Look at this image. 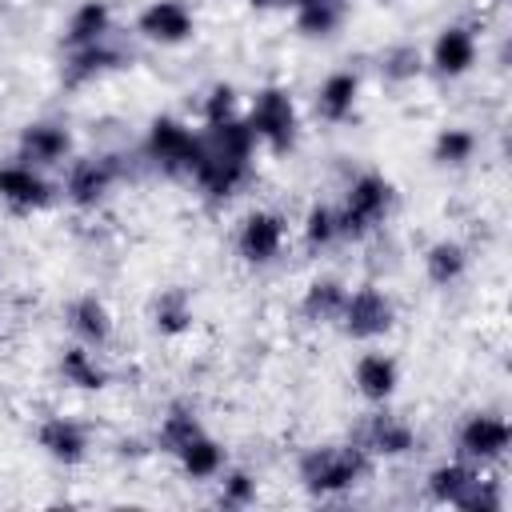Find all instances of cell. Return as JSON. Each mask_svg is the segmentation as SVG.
I'll use <instances>...</instances> for the list:
<instances>
[{
	"instance_id": "obj_1",
	"label": "cell",
	"mask_w": 512,
	"mask_h": 512,
	"mask_svg": "<svg viewBox=\"0 0 512 512\" xmlns=\"http://www.w3.org/2000/svg\"><path fill=\"white\" fill-rule=\"evenodd\" d=\"M252 152H256V132L248 128L244 116L204 124V132H196V164L188 176L212 200H228L252 176Z\"/></svg>"
},
{
	"instance_id": "obj_2",
	"label": "cell",
	"mask_w": 512,
	"mask_h": 512,
	"mask_svg": "<svg viewBox=\"0 0 512 512\" xmlns=\"http://www.w3.org/2000/svg\"><path fill=\"white\" fill-rule=\"evenodd\" d=\"M368 472V452L360 444H320L300 456V484L312 496H336L360 484Z\"/></svg>"
},
{
	"instance_id": "obj_3",
	"label": "cell",
	"mask_w": 512,
	"mask_h": 512,
	"mask_svg": "<svg viewBox=\"0 0 512 512\" xmlns=\"http://www.w3.org/2000/svg\"><path fill=\"white\" fill-rule=\"evenodd\" d=\"M388 212H392V184H388L380 172H360V176L348 184V192H344V200H340V208H336L340 236L360 240V236H368L372 228H380Z\"/></svg>"
},
{
	"instance_id": "obj_4",
	"label": "cell",
	"mask_w": 512,
	"mask_h": 512,
	"mask_svg": "<svg viewBox=\"0 0 512 512\" xmlns=\"http://www.w3.org/2000/svg\"><path fill=\"white\" fill-rule=\"evenodd\" d=\"M248 128L256 132V140H264L276 156L292 152L296 148V128H300V116H296V100L288 96V88H260L252 96V112L244 116Z\"/></svg>"
},
{
	"instance_id": "obj_5",
	"label": "cell",
	"mask_w": 512,
	"mask_h": 512,
	"mask_svg": "<svg viewBox=\"0 0 512 512\" xmlns=\"http://www.w3.org/2000/svg\"><path fill=\"white\" fill-rule=\"evenodd\" d=\"M148 160L168 176H188L196 164V132L176 116H156L144 140Z\"/></svg>"
},
{
	"instance_id": "obj_6",
	"label": "cell",
	"mask_w": 512,
	"mask_h": 512,
	"mask_svg": "<svg viewBox=\"0 0 512 512\" xmlns=\"http://www.w3.org/2000/svg\"><path fill=\"white\" fill-rule=\"evenodd\" d=\"M392 324H396V304H392L388 292H380L376 284H360L356 292L344 296L340 328H344L352 340H376V336H388Z\"/></svg>"
},
{
	"instance_id": "obj_7",
	"label": "cell",
	"mask_w": 512,
	"mask_h": 512,
	"mask_svg": "<svg viewBox=\"0 0 512 512\" xmlns=\"http://www.w3.org/2000/svg\"><path fill=\"white\" fill-rule=\"evenodd\" d=\"M284 236H288V224L280 212H268V208H256L240 220V232H236V252L248 260V264H272L284 248Z\"/></svg>"
},
{
	"instance_id": "obj_8",
	"label": "cell",
	"mask_w": 512,
	"mask_h": 512,
	"mask_svg": "<svg viewBox=\"0 0 512 512\" xmlns=\"http://www.w3.org/2000/svg\"><path fill=\"white\" fill-rule=\"evenodd\" d=\"M136 32L152 44H184L192 32H196V16L184 0H152L140 20H136Z\"/></svg>"
},
{
	"instance_id": "obj_9",
	"label": "cell",
	"mask_w": 512,
	"mask_h": 512,
	"mask_svg": "<svg viewBox=\"0 0 512 512\" xmlns=\"http://www.w3.org/2000/svg\"><path fill=\"white\" fill-rule=\"evenodd\" d=\"M508 440H512L508 420H504V416H492V412L468 416V420L460 424V436H456L460 452H464L468 460H480V464L500 460V456L508 452Z\"/></svg>"
},
{
	"instance_id": "obj_10",
	"label": "cell",
	"mask_w": 512,
	"mask_h": 512,
	"mask_svg": "<svg viewBox=\"0 0 512 512\" xmlns=\"http://www.w3.org/2000/svg\"><path fill=\"white\" fill-rule=\"evenodd\" d=\"M112 180H116L112 156H84V160H72V168L64 176V196L76 208H96L108 196Z\"/></svg>"
},
{
	"instance_id": "obj_11",
	"label": "cell",
	"mask_w": 512,
	"mask_h": 512,
	"mask_svg": "<svg viewBox=\"0 0 512 512\" xmlns=\"http://www.w3.org/2000/svg\"><path fill=\"white\" fill-rule=\"evenodd\" d=\"M0 200L8 208H16V212H36V208H44L52 200V184L32 164L16 160V164L0 168Z\"/></svg>"
},
{
	"instance_id": "obj_12",
	"label": "cell",
	"mask_w": 512,
	"mask_h": 512,
	"mask_svg": "<svg viewBox=\"0 0 512 512\" xmlns=\"http://www.w3.org/2000/svg\"><path fill=\"white\" fill-rule=\"evenodd\" d=\"M72 152V136L64 124H52V120H36L20 132V160L32 164V168H52V164H64V156Z\"/></svg>"
},
{
	"instance_id": "obj_13",
	"label": "cell",
	"mask_w": 512,
	"mask_h": 512,
	"mask_svg": "<svg viewBox=\"0 0 512 512\" xmlns=\"http://www.w3.org/2000/svg\"><path fill=\"white\" fill-rule=\"evenodd\" d=\"M36 440L40 448L56 460V464H80L88 456V432L80 420L72 416H48L40 428H36Z\"/></svg>"
},
{
	"instance_id": "obj_14",
	"label": "cell",
	"mask_w": 512,
	"mask_h": 512,
	"mask_svg": "<svg viewBox=\"0 0 512 512\" xmlns=\"http://www.w3.org/2000/svg\"><path fill=\"white\" fill-rule=\"evenodd\" d=\"M472 64H476V36H472V28H464V24L440 28V36H436V44H432V68H436L440 76L456 80V76H464Z\"/></svg>"
},
{
	"instance_id": "obj_15",
	"label": "cell",
	"mask_w": 512,
	"mask_h": 512,
	"mask_svg": "<svg viewBox=\"0 0 512 512\" xmlns=\"http://www.w3.org/2000/svg\"><path fill=\"white\" fill-rule=\"evenodd\" d=\"M352 380H356V392L364 400L384 404L400 384V368H396V360L388 352H364L356 360V368H352Z\"/></svg>"
},
{
	"instance_id": "obj_16",
	"label": "cell",
	"mask_w": 512,
	"mask_h": 512,
	"mask_svg": "<svg viewBox=\"0 0 512 512\" xmlns=\"http://www.w3.org/2000/svg\"><path fill=\"white\" fill-rule=\"evenodd\" d=\"M368 452L376 456H408L416 448V432L404 416H392V412H376L368 424H364V444Z\"/></svg>"
},
{
	"instance_id": "obj_17",
	"label": "cell",
	"mask_w": 512,
	"mask_h": 512,
	"mask_svg": "<svg viewBox=\"0 0 512 512\" xmlns=\"http://www.w3.org/2000/svg\"><path fill=\"white\" fill-rule=\"evenodd\" d=\"M356 96H360V76L348 72V68H340V72H332V76L320 80V88H316V112L328 124H340V120H348L356 112Z\"/></svg>"
},
{
	"instance_id": "obj_18",
	"label": "cell",
	"mask_w": 512,
	"mask_h": 512,
	"mask_svg": "<svg viewBox=\"0 0 512 512\" xmlns=\"http://www.w3.org/2000/svg\"><path fill=\"white\" fill-rule=\"evenodd\" d=\"M68 328L88 348L108 344V336H112V312H108V304L100 296H76L68 304Z\"/></svg>"
},
{
	"instance_id": "obj_19",
	"label": "cell",
	"mask_w": 512,
	"mask_h": 512,
	"mask_svg": "<svg viewBox=\"0 0 512 512\" xmlns=\"http://www.w3.org/2000/svg\"><path fill=\"white\" fill-rule=\"evenodd\" d=\"M112 28V8L104 0H84L72 16H68V28H64V44L68 48H88V44H100Z\"/></svg>"
},
{
	"instance_id": "obj_20",
	"label": "cell",
	"mask_w": 512,
	"mask_h": 512,
	"mask_svg": "<svg viewBox=\"0 0 512 512\" xmlns=\"http://www.w3.org/2000/svg\"><path fill=\"white\" fill-rule=\"evenodd\" d=\"M344 296H348V288H344L336 276H320V280H312V284L304 288V296H300V316H304L308 324H332V320H340Z\"/></svg>"
},
{
	"instance_id": "obj_21",
	"label": "cell",
	"mask_w": 512,
	"mask_h": 512,
	"mask_svg": "<svg viewBox=\"0 0 512 512\" xmlns=\"http://www.w3.org/2000/svg\"><path fill=\"white\" fill-rule=\"evenodd\" d=\"M176 460H180V468H184L188 480H212V476L224 472V444L212 440L208 432H200V436H192L176 452Z\"/></svg>"
},
{
	"instance_id": "obj_22",
	"label": "cell",
	"mask_w": 512,
	"mask_h": 512,
	"mask_svg": "<svg viewBox=\"0 0 512 512\" xmlns=\"http://www.w3.org/2000/svg\"><path fill=\"white\" fill-rule=\"evenodd\" d=\"M60 376H64V384H72L80 392L108 388V372L96 364V356L88 352V344H72V348L60 352Z\"/></svg>"
},
{
	"instance_id": "obj_23",
	"label": "cell",
	"mask_w": 512,
	"mask_h": 512,
	"mask_svg": "<svg viewBox=\"0 0 512 512\" xmlns=\"http://www.w3.org/2000/svg\"><path fill=\"white\" fill-rule=\"evenodd\" d=\"M464 272H468V252H464V244H456V240H436V244L424 252V276H428L436 288L456 284Z\"/></svg>"
},
{
	"instance_id": "obj_24",
	"label": "cell",
	"mask_w": 512,
	"mask_h": 512,
	"mask_svg": "<svg viewBox=\"0 0 512 512\" xmlns=\"http://www.w3.org/2000/svg\"><path fill=\"white\" fill-rule=\"evenodd\" d=\"M476 480H480L476 468L452 460V464H436V468L428 472V492H432V500H440V504H456V508H460V500L472 492Z\"/></svg>"
},
{
	"instance_id": "obj_25",
	"label": "cell",
	"mask_w": 512,
	"mask_h": 512,
	"mask_svg": "<svg viewBox=\"0 0 512 512\" xmlns=\"http://www.w3.org/2000/svg\"><path fill=\"white\" fill-rule=\"evenodd\" d=\"M120 64H124V56L100 40V44H88V48H72V60H68L64 76H68V84H84V80H96V76H104Z\"/></svg>"
},
{
	"instance_id": "obj_26",
	"label": "cell",
	"mask_w": 512,
	"mask_h": 512,
	"mask_svg": "<svg viewBox=\"0 0 512 512\" xmlns=\"http://www.w3.org/2000/svg\"><path fill=\"white\" fill-rule=\"evenodd\" d=\"M152 324L160 336H180L192 328V300L184 288H164L152 304Z\"/></svg>"
},
{
	"instance_id": "obj_27",
	"label": "cell",
	"mask_w": 512,
	"mask_h": 512,
	"mask_svg": "<svg viewBox=\"0 0 512 512\" xmlns=\"http://www.w3.org/2000/svg\"><path fill=\"white\" fill-rule=\"evenodd\" d=\"M200 432H204V424L196 420V412H192L188 404H172V408H168V416L160 420L156 444H160L164 452H172V456H176V452H180L192 436H200Z\"/></svg>"
},
{
	"instance_id": "obj_28",
	"label": "cell",
	"mask_w": 512,
	"mask_h": 512,
	"mask_svg": "<svg viewBox=\"0 0 512 512\" xmlns=\"http://www.w3.org/2000/svg\"><path fill=\"white\" fill-rule=\"evenodd\" d=\"M472 152H476V136L468 128H440V136L432 144V160L440 168H460L472 160Z\"/></svg>"
},
{
	"instance_id": "obj_29",
	"label": "cell",
	"mask_w": 512,
	"mask_h": 512,
	"mask_svg": "<svg viewBox=\"0 0 512 512\" xmlns=\"http://www.w3.org/2000/svg\"><path fill=\"white\" fill-rule=\"evenodd\" d=\"M344 20V4L340 0H316V4H304L296 8V28L304 36H332Z\"/></svg>"
},
{
	"instance_id": "obj_30",
	"label": "cell",
	"mask_w": 512,
	"mask_h": 512,
	"mask_svg": "<svg viewBox=\"0 0 512 512\" xmlns=\"http://www.w3.org/2000/svg\"><path fill=\"white\" fill-rule=\"evenodd\" d=\"M420 68H424V56H420L416 44H396L380 56V72H384L388 84H408V80L420 76Z\"/></svg>"
},
{
	"instance_id": "obj_31",
	"label": "cell",
	"mask_w": 512,
	"mask_h": 512,
	"mask_svg": "<svg viewBox=\"0 0 512 512\" xmlns=\"http://www.w3.org/2000/svg\"><path fill=\"white\" fill-rule=\"evenodd\" d=\"M332 240H340L336 208H328V204H312L308 216H304V244H308L312 252H320V248H328Z\"/></svg>"
},
{
	"instance_id": "obj_32",
	"label": "cell",
	"mask_w": 512,
	"mask_h": 512,
	"mask_svg": "<svg viewBox=\"0 0 512 512\" xmlns=\"http://www.w3.org/2000/svg\"><path fill=\"white\" fill-rule=\"evenodd\" d=\"M252 500H256V480H252V472H244V468L224 472V480H220V504H228V508H248Z\"/></svg>"
},
{
	"instance_id": "obj_33",
	"label": "cell",
	"mask_w": 512,
	"mask_h": 512,
	"mask_svg": "<svg viewBox=\"0 0 512 512\" xmlns=\"http://www.w3.org/2000/svg\"><path fill=\"white\" fill-rule=\"evenodd\" d=\"M232 116H240L236 112V88L232 84H216L204 96V124H220V120H232Z\"/></svg>"
},
{
	"instance_id": "obj_34",
	"label": "cell",
	"mask_w": 512,
	"mask_h": 512,
	"mask_svg": "<svg viewBox=\"0 0 512 512\" xmlns=\"http://www.w3.org/2000/svg\"><path fill=\"white\" fill-rule=\"evenodd\" d=\"M280 4H292V8H304V4H316V0H280Z\"/></svg>"
},
{
	"instance_id": "obj_35",
	"label": "cell",
	"mask_w": 512,
	"mask_h": 512,
	"mask_svg": "<svg viewBox=\"0 0 512 512\" xmlns=\"http://www.w3.org/2000/svg\"><path fill=\"white\" fill-rule=\"evenodd\" d=\"M252 4H256V0H252Z\"/></svg>"
}]
</instances>
